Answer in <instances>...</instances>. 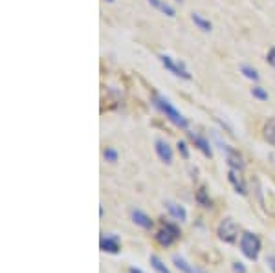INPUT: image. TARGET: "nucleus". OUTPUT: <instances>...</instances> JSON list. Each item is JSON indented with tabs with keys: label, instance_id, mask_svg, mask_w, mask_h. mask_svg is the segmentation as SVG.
Listing matches in <instances>:
<instances>
[{
	"label": "nucleus",
	"instance_id": "nucleus-28",
	"mask_svg": "<svg viewBox=\"0 0 275 273\" xmlns=\"http://www.w3.org/2000/svg\"><path fill=\"white\" fill-rule=\"evenodd\" d=\"M176 2H183V0H176Z\"/></svg>",
	"mask_w": 275,
	"mask_h": 273
},
{
	"label": "nucleus",
	"instance_id": "nucleus-8",
	"mask_svg": "<svg viewBox=\"0 0 275 273\" xmlns=\"http://www.w3.org/2000/svg\"><path fill=\"white\" fill-rule=\"evenodd\" d=\"M227 180L233 185V189L239 193V194H246V183H244V178H242V171L239 169H229L227 171Z\"/></svg>",
	"mask_w": 275,
	"mask_h": 273
},
{
	"label": "nucleus",
	"instance_id": "nucleus-18",
	"mask_svg": "<svg viewBox=\"0 0 275 273\" xmlns=\"http://www.w3.org/2000/svg\"><path fill=\"white\" fill-rule=\"evenodd\" d=\"M241 74L244 75L246 79H250V81H255V83L259 81V72L255 70V68L248 66V64H242V66H241Z\"/></svg>",
	"mask_w": 275,
	"mask_h": 273
},
{
	"label": "nucleus",
	"instance_id": "nucleus-14",
	"mask_svg": "<svg viewBox=\"0 0 275 273\" xmlns=\"http://www.w3.org/2000/svg\"><path fill=\"white\" fill-rule=\"evenodd\" d=\"M149 4L152 6V8H156L158 11H162L163 15H167V17H175L176 15V11H175V8L171 6V4H167L165 0H149Z\"/></svg>",
	"mask_w": 275,
	"mask_h": 273
},
{
	"label": "nucleus",
	"instance_id": "nucleus-3",
	"mask_svg": "<svg viewBox=\"0 0 275 273\" xmlns=\"http://www.w3.org/2000/svg\"><path fill=\"white\" fill-rule=\"evenodd\" d=\"M160 63L163 64V68H165L167 72H171L175 77H180V79H185V81L191 79V74L185 68V64L180 63V61H176V59H173L171 55H160Z\"/></svg>",
	"mask_w": 275,
	"mask_h": 273
},
{
	"label": "nucleus",
	"instance_id": "nucleus-5",
	"mask_svg": "<svg viewBox=\"0 0 275 273\" xmlns=\"http://www.w3.org/2000/svg\"><path fill=\"white\" fill-rule=\"evenodd\" d=\"M218 239L224 240L226 244H233L239 237V225L233 218H224L218 225Z\"/></svg>",
	"mask_w": 275,
	"mask_h": 273
},
{
	"label": "nucleus",
	"instance_id": "nucleus-24",
	"mask_svg": "<svg viewBox=\"0 0 275 273\" xmlns=\"http://www.w3.org/2000/svg\"><path fill=\"white\" fill-rule=\"evenodd\" d=\"M233 270H235V273H248V270L244 268L242 262H233Z\"/></svg>",
	"mask_w": 275,
	"mask_h": 273
},
{
	"label": "nucleus",
	"instance_id": "nucleus-12",
	"mask_svg": "<svg viewBox=\"0 0 275 273\" xmlns=\"http://www.w3.org/2000/svg\"><path fill=\"white\" fill-rule=\"evenodd\" d=\"M165 207H167V211H169V215L173 216L175 220H178V222H185V220H187V211H185L183 206L175 204V202H167Z\"/></svg>",
	"mask_w": 275,
	"mask_h": 273
},
{
	"label": "nucleus",
	"instance_id": "nucleus-16",
	"mask_svg": "<svg viewBox=\"0 0 275 273\" xmlns=\"http://www.w3.org/2000/svg\"><path fill=\"white\" fill-rule=\"evenodd\" d=\"M262 136H264V140H266L270 145H275V117L268 119L266 123H264Z\"/></svg>",
	"mask_w": 275,
	"mask_h": 273
},
{
	"label": "nucleus",
	"instance_id": "nucleus-17",
	"mask_svg": "<svg viewBox=\"0 0 275 273\" xmlns=\"http://www.w3.org/2000/svg\"><path fill=\"white\" fill-rule=\"evenodd\" d=\"M149 262H150V266H152V270L156 273H171L169 272V268H167L162 260H160V257H156V255H150L149 257Z\"/></svg>",
	"mask_w": 275,
	"mask_h": 273
},
{
	"label": "nucleus",
	"instance_id": "nucleus-19",
	"mask_svg": "<svg viewBox=\"0 0 275 273\" xmlns=\"http://www.w3.org/2000/svg\"><path fill=\"white\" fill-rule=\"evenodd\" d=\"M196 202L200 204L202 207H211V198L208 196V191L204 189H198V193H196Z\"/></svg>",
	"mask_w": 275,
	"mask_h": 273
},
{
	"label": "nucleus",
	"instance_id": "nucleus-10",
	"mask_svg": "<svg viewBox=\"0 0 275 273\" xmlns=\"http://www.w3.org/2000/svg\"><path fill=\"white\" fill-rule=\"evenodd\" d=\"M130 218H132V222L136 224V225H140L143 229H150V227L154 225L152 218H150L149 215H145L143 211H140V209H132V211H130Z\"/></svg>",
	"mask_w": 275,
	"mask_h": 273
},
{
	"label": "nucleus",
	"instance_id": "nucleus-20",
	"mask_svg": "<svg viewBox=\"0 0 275 273\" xmlns=\"http://www.w3.org/2000/svg\"><path fill=\"white\" fill-rule=\"evenodd\" d=\"M251 96L255 97V99H259V101H268V92L262 88V86H259V84H255L253 88H251Z\"/></svg>",
	"mask_w": 275,
	"mask_h": 273
},
{
	"label": "nucleus",
	"instance_id": "nucleus-9",
	"mask_svg": "<svg viewBox=\"0 0 275 273\" xmlns=\"http://www.w3.org/2000/svg\"><path fill=\"white\" fill-rule=\"evenodd\" d=\"M189 136H191L193 143H194V147L200 150L204 156L211 158L213 156V150H211V143H209L204 136H200V134H194V132H189Z\"/></svg>",
	"mask_w": 275,
	"mask_h": 273
},
{
	"label": "nucleus",
	"instance_id": "nucleus-2",
	"mask_svg": "<svg viewBox=\"0 0 275 273\" xmlns=\"http://www.w3.org/2000/svg\"><path fill=\"white\" fill-rule=\"evenodd\" d=\"M241 251L246 258L257 260L259 253H260V239H259L255 233L246 231L241 237Z\"/></svg>",
	"mask_w": 275,
	"mask_h": 273
},
{
	"label": "nucleus",
	"instance_id": "nucleus-22",
	"mask_svg": "<svg viewBox=\"0 0 275 273\" xmlns=\"http://www.w3.org/2000/svg\"><path fill=\"white\" fill-rule=\"evenodd\" d=\"M178 150H180V154H182L185 160L189 158V149H187V145H185V141H178Z\"/></svg>",
	"mask_w": 275,
	"mask_h": 273
},
{
	"label": "nucleus",
	"instance_id": "nucleus-13",
	"mask_svg": "<svg viewBox=\"0 0 275 273\" xmlns=\"http://www.w3.org/2000/svg\"><path fill=\"white\" fill-rule=\"evenodd\" d=\"M173 262H175V266L180 270L182 273H206V272H202V270H196L194 266H191L183 257H180V255H175L173 257Z\"/></svg>",
	"mask_w": 275,
	"mask_h": 273
},
{
	"label": "nucleus",
	"instance_id": "nucleus-27",
	"mask_svg": "<svg viewBox=\"0 0 275 273\" xmlns=\"http://www.w3.org/2000/svg\"><path fill=\"white\" fill-rule=\"evenodd\" d=\"M107 2H114V0H107Z\"/></svg>",
	"mask_w": 275,
	"mask_h": 273
},
{
	"label": "nucleus",
	"instance_id": "nucleus-1",
	"mask_svg": "<svg viewBox=\"0 0 275 273\" xmlns=\"http://www.w3.org/2000/svg\"><path fill=\"white\" fill-rule=\"evenodd\" d=\"M152 101H154L156 108H160V110L165 114V117L171 121V123L176 125V127H180V128H183V130H187V127H189L187 119L182 116V112H180V110H176V107L171 103V101L167 99V97L160 96L158 92H156V94L152 96Z\"/></svg>",
	"mask_w": 275,
	"mask_h": 273
},
{
	"label": "nucleus",
	"instance_id": "nucleus-4",
	"mask_svg": "<svg viewBox=\"0 0 275 273\" xmlns=\"http://www.w3.org/2000/svg\"><path fill=\"white\" fill-rule=\"evenodd\" d=\"M178 239H180V229H178V225H175V224L163 222V227L156 233V242L162 244L163 248H169Z\"/></svg>",
	"mask_w": 275,
	"mask_h": 273
},
{
	"label": "nucleus",
	"instance_id": "nucleus-26",
	"mask_svg": "<svg viewBox=\"0 0 275 273\" xmlns=\"http://www.w3.org/2000/svg\"><path fill=\"white\" fill-rule=\"evenodd\" d=\"M129 273H143V272L140 270V268H134V266H130V268H129Z\"/></svg>",
	"mask_w": 275,
	"mask_h": 273
},
{
	"label": "nucleus",
	"instance_id": "nucleus-7",
	"mask_svg": "<svg viewBox=\"0 0 275 273\" xmlns=\"http://www.w3.org/2000/svg\"><path fill=\"white\" fill-rule=\"evenodd\" d=\"M154 150H156V154H158V158L163 161V163H167V165H171V163H173V158H175V154H173L171 145H169L165 140H156V141H154Z\"/></svg>",
	"mask_w": 275,
	"mask_h": 273
},
{
	"label": "nucleus",
	"instance_id": "nucleus-6",
	"mask_svg": "<svg viewBox=\"0 0 275 273\" xmlns=\"http://www.w3.org/2000/svg\"><path fill=\"white\" fill-rule=\"evenodd\" d=\"M99 248H101V251H105V253H112V255H116V253H119V249H121L119 237L114 235V233H110V235H103V237L99 239Z\"/></svg>",
	"mask_w": 275,
	"mask_h": 273
},
{
	"label": "nucleus",
	"instance_id": "nucleus-23",
	"mask_svg": "<svg viewBox=\"0 0 275 273\" xmlns=\"http://www.w3.org/2000/svg\"><path fill=\"white\" fill-rule=\"evenodd\" d=\"M266 61L270 66L275 68V48H270V51H268V55H266Z\"/></svg>",
	"mask_w": 275,
	"mask_h": 273
},
{
	"label": "nucleus",
	"instance_id": "nucleus-15",
	"mask_svg": "<svg viewBox=\"0 0 275 273\" xmlns=\"http://www.w3.org/2000/svg\"><path fill=\"white\" fill-rule=\"evenodd\" d=\"M191 20H193V24L196 26L200 32H204V33H209V32L213 30V24H211V22H209L206 17H202L200 13H193Z\"/></svg>",
	"mask_w": 275,
	"mask_h": 273
},
{
	"label": "nucleus",
	"instance_id": "nucleus-21",
	"mask_svg": "<svg viewBox=\"0 0 275 273\" xmlns=\"http://www.w3.org/2000/svg\"><path fill=\"white\" fill-rule=\"evenodd\" d=\"M103 156H105V160H107L109 163H116L117 156H119V154H117V150L114 149V147H107V149H105V152H103Z\"/></svg>",
	"mask_w": 275,
	"mask_h": 273
},
{
	"label": "nucleus",
	"instance_id": "nucleus-11",
	"mask_svg": "<svg viewBox=\"0 0 275 273\" xmlns=\"http://www.w3.org/2000/svg\"><path fill=\"white\" fill-rule=\"evenodd\" d=\"M222 150H226V156H227V165H229V169H239V171H242V169H244L242 156L237 152V150L229 149L227 145H224V147H222Z\"/></svg>",
	"mask_w": 275,
	"mask_h": 273
},
{
	"label": "nucleus",
	"instance_id": "nucleus-25",
	"mask_svg": "<svg viewBox=\"0 0 275 273\" xmlns=\"http://www.w3.org/2000/svg\"><path fill=\"white\" fill-rule=\"evenodd\" d=\"M268 262H270V268H272L274 273H275V257H270V258H268Z\"/></svg>",
	"mask_w": 275,
	"mask_h": 273
}]
</instances>
